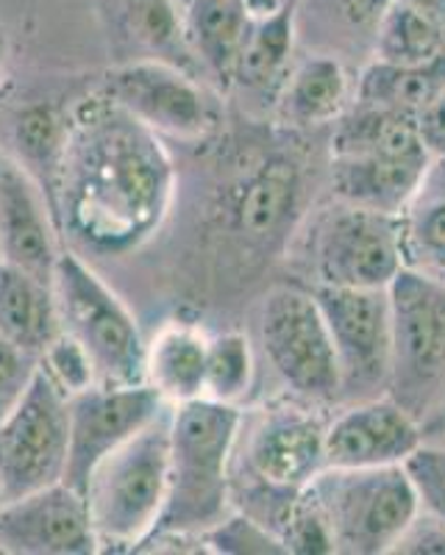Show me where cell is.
Returning a JSON list of instances; mask_svg holds the SVG:
<instances>
[{
	"label": "cell",
	"mask_w": 445,
	"mask_h": 555,
	"mask_svg": "<svg viewBox=\"0 0 445 555\" xmlns=\"http://www.w3.org/2000/svg\"><path fill=\"white\" fill-rule=\"evenodd\" d=\"M176 190L170 153L106 92L73 106L51 211L73 250L126 256L165 222Z\"/></svg>",
	"instance_id": "6da1fadb"
},
{
	"label": "cell",
	"mask_w": 445,
	"mask_h": 555,
	"mask_svg": "<svg viewBox=\"0 0 445 555\" xmlns=\"http://www.w3.org/2000/svg\"><path fill=\"white\" fill-rule=\"evenodd\" d=\"M240 428V405L209 398L173 405L167 503L148 544L201 537L229 514V469Z\"/></svg>",
	"instance_id": "7a4b0ae2"
},
{
	"label": "cell",
	"mask_w": 445,
	"mask_h": 555,
	"mask_svg": "<svg viewBox=\"0 0 445 555\" xmlns=\"http://www.w3.org/2000/svg\"><path fill=\"white\" fill-rule=\"evenodd\" d=\"M170 409L106 455L89 478L84 498L101 553L142 550L156 530L167 503Z\"/></svg>",
	"instance_id": "3957f363"
},
{
	"label": "cell",
	"mask_w": 445,
	"mask_h": 555,
	"mask_svg": "<svg viewBox=\"0 0 445 555\" xmlns=\"http://www.w3.org/2000/svg\"><path fill=\"white\" fill-rule=\"evenodd\" d=\"M329 525L334 553L387 555L420 514L404 464L398 467L320 469L306 486Z\"/></svg>",
	"instance_id": "277c9868"
},
{
	"label": "cell",
	"mask_w": 445,
	"mask_h": 555,
	"mask_svg": "<svg viewBox=\"0 0 445 555\" xmlns=\"http://www.w3.org/2000/svg\"><path fill=\"white\" fill-rule=\"evenodd\" d=\"M62 331L87 350L98 384H145V345L140 325L117 292L106 286L81 253L64 247L53 272Z\"/></svg>",
	"instance_id": "5b68a950"
},
{
	"label": "cell",
	"mask_w": 445,
	"mask_h": 555,
	"mask_svg": "<svg viewBox=\"0 0 445 555\" xmlns=\"http://www.w3.org/2000/svg\"><path fill=\"white\" fill-rule=\"evenodd\" d=\"M259 336L267 361L301 398L329 400L343 389L338 350L315 295L281 286L262 304Z\"/></svg>",
	"instance_id": "8992f818"
},
{
	"label": "cell",
	"mask_w": 445,
	"mask_h": 555,
	"mask_svg": "<svg viewBox=\"0 0 445 555\" xmlns=\"http://www.w3.org/2000/svg\"><path fill=\"white\" fill-rule=\"evenodd\" d=\"M67 398L42 370L17 409L0 420V498L17 500L64 478Z\"/></svg>",
	"instance_id": "52a82bcc"
},
{
	"label": "cell",
	"mask_w": 445,
	"mask_h": 555,
	"mask_svg": "<svg viewBox=\"0 0 445 555\" xmlns=\"http://www.w3.org/2000/svg\"><path fill=\"white\" fill-rule=\"evenodd\" d=\"M170 405L148 384H96L67 398V467L64 483L87 492V483L106 455L162 416Z\"/></svg>",
	"instance_id": "ba28073f"
},
{
	"label": "cell",
	"mask_w": 445,
	"mask_h": 555,
	"mask_svg": "<svg viewBox=\"0 0 445 555\" xmlns=\"http://www.w3.org/2000/svg\"><path fill=\"white\" fill-rule=\"evenodd\" d=\"M103 92L160 137L195 142L217 122L215 106L198 76L160 59L115 64L103 76Z\"/></svg>",
	"instance_id": "9c48e42d"
},
{
	"label": "cell",
	"mask_w": 445,
	"mask_h": 555,
	"mask_svg": "<svg viewBox=\"0 0 445 555\" xmlns=\"http://www.w3.org/2000/svg\"><path fill=\"white\" fill-rule=\"evenodd\" d=\"M320 284L387 289L407 267L400 217L345 206L320 225L315 245Z\"/></svg>",
	"instance_id": "30bf717a"
},
{
	"label": "cell",
	"mask_w": 445,
	"mask_h": 555,
	"mask_svg": "<svg viewBox=\"0 0 445 555\" xmlns=\"http://www.w3.org/2000/svg\"><path fill=\"white\" fill-rule=\"evenodd\" d=\"M393 366L398 386L423 391L445 373V281L404 267L387 286Z\"/></svg>",
	"instance_id": "8fae6325"
},
{
	"label": "cell",
	"mask_w": 445,
	"mask_h": 555,
	"mask_svg": "<svg viewBox=\"0 0 445 555\" xmlns=\"http://www.w3.org/2000/svg\"><path fill=\"white\" fill-rule=\"evenodd\" d=\"M331 341L338 350L343 386L379 384L393 366V322L387 289L315 286Z\"/></svg>",
	"instance_id": "7c38bea8"
},
{
	"label": "cell",
	"mask_w": 445,
	"mask_h": 555,
	"mask_svg": "<svg viewBox=\"0 0 445 555\" xmlns=\"http://www.w3.org/2000/svg\"><path fill=\"white\" fill-rule=\"evenodd\" d=\"M326 428L320 416L295 405L265 411L245 442V467L262 492L290 503L306 489L326 469Z\"/></svg>",
	"instance_id": "4fadbf2b"
},
{
	"label": "cell",
	"mask_w": 445,
	"mask_h": 555,
	"mask_svg": "<svg viewBox=\"0 0 445 555\" xmlns=\"http://www.w3.org/2000/svg\"><path fill=\"white\" fill-rule=\"evenodd\" d=\"M0 550L12 555L101 553L89 505L64 480L0 505Z\"/></svg>",
	"instance_id": "5bb4252c"
},
{
	"label": "cell",
	"mask_w": 445,
	"mask_h": 555,
	"mask_svg": "<svg viewBox=\"0 0 445 555\" xmlns=\"http://www.w3.org/2000/svg\"><path fill=\"white\" fill-rule=\"evenodd\" d=\"M59 225L39 183L17 162H0V256L53 284L62 256Z\"/></svg>",
	"instance_id": "9a60e30c"
},
{
	"label": "cell",
	"mask_w": 445,
	"mask_h": 555,
	"mask_svg": "<svg viewBox=\"0 0 445 555\" xmlns=\"http://www.w3.org/2000/svg\"><path fill=\"white\" fill-rule=\"evenodd\" d=\"M423 444L418 423L395 400H365L326 428V467H398Z\"/></svg>",
	"instance_id": "2e32d148"
},
{
	"label": "cell",
	"mask_w": 445,
	"mask_h": 555,
	"mask_svg": "<svg viewBox=\"0 0 445 555\" xmlns=\"http://www.w3.org/2000/svg\"><path fill=\"white\" fill-rule=\"evenodd\" d=\"M96 12L117 64L160 59L201 78L185 37L181 0H96Z\"/></svg>",
	"instance_id": "e0dca14e"
},
{
	"label": "cell",
	"mask_w": 445,
	"mask_h": 555,
	"mask_svg": "<svg viewBox=\"0 0 445 555\" xmlns=\"http://www.w3.org/2000/svg\"><path fill=\"white\" fill-rule=\"evenodd\" d=\"M434 158L331 156V186L345 206L400 217L432 172Z\"/></svg>",
	"instance_id": "ac0fdd59"
},
{
	"label": "cell",
	"mask_w": 445,
	"mask_h": 555,
	"mask_svg": "<svg viewBox=\"0 0 445 555\" xmlns=\"http://www.w3.org/2000/svg\"><path fill=\"white\" fill-rule=\"evenodd\" d=\"M256 14L245 0H187L185 37L201 76L231 89Z\"/></svg>",
	"instance_id": "d6986e66"
},
{
	"label": "cell",
	"mask_w": 445,
	"mask_h": 555,
	"mask_svg": "<svg viewBox=\"0 0 445 555\" xmlns=\"http://www.w3.org/2000/svg\"><path fill=\"white\" fill-rule=\"evenodd\" d=\"M209 334L192 322H167L145 345V384L167 405L204 398Z\"/></svg>",
	"instance_id": "ffe728a7"
},
{
	"label": "cell",
	"mask_w": 445,
	"mask_h": 555,
	"mask_svg": "<svg viewBox=\"0 0 445 555\" xmlns=\"http://www.w3.org/2000/svg\"><path fill=\"white\" fill-rule=\"evenodd\" d=\"M59 334L62 320L53 284L0 261V336L39 359Z\"/></svg>",
	"instance_id": "44dd1931"
},
{
	"label": "cell",
	"mask_w": 445,
	"mask_h": 555,
	"mask_svg": "<svg viewBox=\"0 0 445 555\" xmlns=\"http://www.w3.org/2000/svg\"><path fill=\"white\" fill-rule=\"evenodd\" d=\"M331 133V156H390L420 158L432 153L420 139L418 114L393 106L363 103L348 114H340Z\"/></svg>",
	"instance_id": "7402d4cb"
},
{
	"label": "cell",
	"mask_w": 445,
	"mask_h": 555,
	"mask_svg": "<svg viewBox=\"0 0 445 555\" xmlns=\"http://www.w3.org/2000/svg\"><path fill=\"white\" fill-rule=\"evenodd\" d=\"M295 7H281L276 12L256 14L245 48L237 62L231 87L249 92V95L276 98L279 101L290 69H293L295 51Z\"/></svg>",
	"instance_id": "603a6c76"
},
{
	"label": "cell",
	"mask_w": 445,
	"mask_h": 555,
	"mask_svg": "<svg viewBox=\"0 0 445 555\" xmlns=\"http://www.w3.org/2000/svg\"><path fill=\"white\" fill-rule=\"evenodd\" d=\"M348 103V76L331 56H312L295 64L279 95V108L293 126L334 122Z\"/></svg>",
	"instance_id": "cb8c5ba5"
},
{
	"label": "cell",
	"mask_w": 445,
	"mask_h": 555,
	"mask_svg": "<svg viewBox=\"0 0 445 555\" xmlns=\"http://www.w3.org/2000/svg\"><path fill=\"white\" fill-rule=\"evenodd\" d=\"M298 197V172L287 158H267L245 181L234 201V228L249 240L274 236L290 217Z\"/></svg>",
	"instance_id": "d4e9b609"
},
{
	"label": "cell",
	"mask_w": 445,
	"mask_h": 555,
	"mask_svg": "<svg viewBox=\"0 0 445 555\" xmlns=\"http://www.w3.org/2000/svg\"><path fill=\"white\" fill-rule=\"evenodd\" d=\"M445 89V48L434 59L412 67L370 62L356 83V98L376 106L420 114Z\"/></svg>",
	"instance_id": "484cf974"
},
{
	"label": "cell",
	"mask_w": 445,
	"mask_h": 555,
	"mask_svg": "<svg viewBox=\"0 0 445 555\" xmlns=\"http://www.w3.org/2000/svg\"><path fill=\"white\" fill-rule=\"evenodd\" d=\"M445 48V26L427 14L415 12L412 7L390 0L379 23L373 28L376 62L412 67L437 56Z\"/></svg>",
	"instance_id": "4316f807"
},
{
	"label": "cell",
	"mask_w": 445,
	"mask_h": 555,
	"mask_svg": "<svg viewBox=\"0 0 445 555\" xmlns=\"http://www.w3.org/2000/svg\"><path fill=\"white\" fill-rule=\"evenodd\" d=\"M407 267L445 275V192H429L427 181L400 215Z\"/></svg>",
	"instance_id": "83f0119b"
},
{
	"label": "cell",
	"mask_w": 445,
	"mask_h": 555,
	"mask_svg": "<svg viewBox=\"0 0 445 555\" xmlns=\"http://www.w3.org/2000/svg\"><path fill=\"white\" fill-rule=\"evenodd\" d=\"M254 384V350L240 331L209 336L204 398L240 405Z\"/></svg>",
	"instance_id": "f1b7e54d"
},
{
	"label": "cell",
	"mask_w": 445,
	"mask_h": 555,
	"mask_svg": "<svg viewBox=\"0 0 445 555\" xmlns=\"http://www.w3.org/2000/svg\"><path fill=\"white\" fill-rule=\"evenodd\" d=\"M201 542L209 553L220 555H281L284 542L274 528L249 514H226L217 525L201 533Z\"/></svg>",
	"instance_id": "f546056e"
},
{
	"label": "cell",
	"mask_w": 445,
	"mask_h": 555,
	"mask_svg": "<svg viewBox=\"0 0 445 555\" xmlns=\"http://www.w3.org/2000/svg\"><path fill=\"white\" fill-rule=\"evenodd\" d=\"M39 370L56 384L64 398H73L78 391L98 384L96 366L81 345L71 334H59L39 356Z\"/></svg>",
	"instance_id": "4dcf8cb0"
},
{
	"label": "cell",
	"mask_w": 445,
	"mask_h": 555,
	"mask_svg": "<svg viewBox=\"0 0 445 555\" xmlns=\"http://www.w3.org/2000/svg\"><path fill=\"white\" fill-rule=\"evenodd\" d=\"M404 469L415 486L420 512L432 514L440 522H445V450L420 444L404 461Z\"/></svg>",
	"instance_id": "1f68e13d"
},
{
	"label": "cell",
	"mask_w": 445,
	"mask_h": 555,
	"mask_svg": "<svg viewBox=\"0 0 445 555\" xmlns=\"http://www.w3.org/2000/svg\"><path fill=\"white\" fill-rule=\"evenodd\" d=\"M39 370L37 356L20 350L17 345L0 336V420L12 414L17 403L26 398Z\"/></svg>",
	"instance_id": "d6a6232c"
},
{
	"label": "cell",
	"mask_w": 445,
	"mask_h": 555,
	"mask_svg": "<svg viewBox=\"0 0 445 555\" xmlns=\"http://www.w3.org/2000/svg\"><path fill=\"white\" fill-rule=\"evenodd\" d=\"M393 553L404 555H445V522H440L432 514L420 512L418 517L412 519L404 537L398 539Z\"/></svg>",
	"instance_id": "836d02e7"
},
{
	"label": "cell",
	"mask_w": 445,
	"mask_h": 555,
	"mask_svg": "<svg viewBox=\"0 0 445 555\" xmlns=\"http://www.w3.org/2000/svg\"><path fill=\"white\" fill-rule=\"evenodd\" d=\"M418 128L432 158H445V89L418 114Z\"/></svg>",
	"instance_id": "e575fe53"
},
{
	"label": "cell",
	"mask_w": 445,
	"mask_h": 555,
	"mask_svg": "<svg viewBox=\"0 0 445 555\" xmlns=\"http://www.w3.org/2000/svg\"><path fill=\"white\" fill-rule=\"evenodd\" d=\"M340 9V14H343L348 23H354V26H373L379 23V17H382L384 9L390 7V0H334Z\"/></svg>",
	"instance_id": "d590c367"
},
{
	"label": "cell",
	"mask_w": 445,
	"mask_h": 555,
	"mask_svg": "<svg viewBox=\"0 0 445 555\" xmlns=\"http://www.w3.org/2000/svg\"><path fill=\"white\" fill-rule=\"evenodd\" d=\"M400 3H407L415 12L427 14V17L437 20L440 26H445V0H400Z\"/></svg>",
	"instance_id": "8d00e7d4"
},
{
	"label": "cell",
	"mask_w": 445,
	"mask_h": 555,
	"mask_svg": "<svg viewBox=\"0 0 445 555\" xmlns=\"http://www.w3.org/2000/svg\"><path fill=\"white\" fill-rule=\"evenodd\" d=\"M245 3H249L254 14H267L281 7H290V3H298V0H245Z\"/></svg>",
	"instance_id": "74e56055"
},
{
	"label": "cell",
	"mask_w": 445,
	"mask_h": 555,
	"mask_svg": "<svg viewBox=\"0 0 445 555\" xmlns=\"http://www.w3.org/2000/svg\"><path fill=\"white\" fill-rule=\"evenodd\" d=\"M9 51H12V39H9L7 26L0 23V76H3V67L9 62Z\"/></svg>",
	"instance_id": "f35d334b"
},
{
	"label": "cell",
	"mask_w": 445,
	"mask_h": 555,
	"mask_svg": "<svg viewBox=\"0 0 445 555\" xmlns=\"http://www.w3.org/2000/svg\"><path fill=\"white\" fill-rule=\"evenodd\" d=\"M0 505H3V498H0Z\"/></svg>",
	"instance_id": "ab89813d"
},
{
	"label": "cell",
	"mask_w": 445,
	"mask_h": 555,
	"mask_svg": "<svg viewBox=\"0 0 445 555\" xmlns=\"http://www.w3.org/2000/svg\"><path fill=\"white\" fill-rule=\"evenodd\" d=\"M0 261H3V256H0Z\"/></svg>",
	"instance_id": "60d3db41"
},
{
	"label": "cell",
	"mask_w": 445,
	"mask_h": 555,
	"mask_svg": "<svg viewBox=\"0 0 445 555\" xmlns=\"http://www.w3.org/2000/svg\"><path fill=\"white\" fill-rule=\"evenodd\" d=\"M181 3H187V0H181Z\"/></svg>",
	"instance_id": "b9f144b4"
}]
</instances>
